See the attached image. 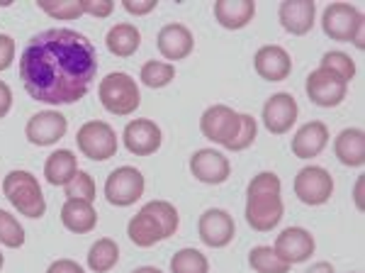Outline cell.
Masks as SVG:
<instances>
[{"instance_id": "1", "label": "cell", "mask_w": 365, "mask_h": 273, "mask_svg": "<svg viewBox=\"0 0 365 273\" xmlns=\"http://www.w3.org/2000/svg\"><path fill=\"white\" fill-rule=\"evenodd\" d=\"M98 51L86 34L54 27L34 34L20 54V79L29 98L46 105H73L91 91Z\"/></svg>"}, {"instance_id": "2", "label": "cell", "mask_w": 365, "mask_h": 273, "mask_svg": "<svg viewBox=\"0 0 365 273\" xmlns=\"http://www.w3.org/2000/svg\"><path fill=\"white\" fill-rule=\"evenodd\" d=\"M282 183L278 174L273 171H263V174L253 176V181L246 188V222L256 232H270L273 227H278L285 205L280 198Z\"/></svg>"}, {"instance_id": "3", "label": "cell", "mask_w": 365, "mask_h": 273, "mask_svg": "<svg viewBox=\"0 0 365 273\" xmlns=\"http://www.w3.org/2000/svg\"><path fill=\"white\" fill-rule=\"evenodd\" d=\"M3 193L22 217L39 219L46 212V200L39 181L29 171H10L3 178Z\"/></svg>"}, {"instance_id": "4", "label": "cell", "mask_w": 365, "mask_h": 273, "mask_svg": "<svg viewBox=\"0 0 365 273\" xmlns=\"http://www.w3.org/2000/svg\"><path fill=\"white\" fill-rule=\"evenodd\" d=\"M98 98L110 115H120V117L132 115L141 105V93L137 81L129 74H122V71H113V74H108L100 81Z\"/></svg>"}, {"instance_id": "5", "label": "cell", "mask_w": 365, "mask_h": 273, "mask_svg": "<svg viewBox=\"0 0 365 273\" xmlns=\"http://www.w3.org/2000/svg\"><path fill=\"white\" fill-rule=\"evenodd\" d=\"M322 29L334 41H353L363 49V13L351 3H331L322 15Z\"/></svg>"}, {"instance_id": "6", "label": "cell", "mask_w": 365, "mask_h": 273, "mask_svg": "<svg viewBox=\"0 0 365 273\" xmlns=\"http://www.w3.org/2000/svg\"><path fill=\"white\" fill-rule=\"evenodd\" d=\"M78 152L91 162H108L117 154V132L103 120H91L81 124L76 132Z\"/></svg>"}, {"instance_id": "7", "label": "cell", "mask_w": 365, "mask_h": 273, "mask_svg": "<svg viewBox=\"0 0 365 273\" xmlns=\"http://www.w3.org/2000/svg\"><path fill=\"white\" fill-rule=\"evenodd\" d=\"M144 174L134 166H120L105 181V198L115 207H129L144 195Z\"/></svg>"}, {"instance_id": "8", "label": "cell", "mask_w": 365, "mask_h": 273, "mask_svg": "<svg viewBox=\"0 0 365 273\" xmlns=\"http://www.w3.org/2000/svg\"><path fill=\"white\" fill-rule=\"evenodd\" d=\"M304 91H307L312 103L319 105V108H336V105H341L346 100L349 83L334 74V71L319 66L307 76Z\"/></svg>"}, {"instance_id": "9", "label": "cell", "mask_w": 365, "mask_h": 273, "mask_svg": "<svg viewBox=\"0 0 365 273\" xmlns=\"http://www.w3.org/2000/svg\"><path fill=\"white\" fill-rule=\"evenodd\" d=\"M292 188H295L299 203L317 207V205L329 203V198H331V193H334V178L327 169H322V166H304L295 176Z\"/></svg>"}, {"instance_id": "10", "label": "cell", "mask_w": 365, "mask_h": 273, "mask_svg": "<svg viewBox=\"0 0 365 273\" xmlns=\"http://www.w3.org/2000/svg\"><path fill=\"white\" fill-rule=\"evenodd\" d=\"M239 129V112H234L229 105H210L207 110L200 117V132L205 139L222 144L227 149L229 142L234 139Z\"/></svg>"}, {"instance_id": "11", "label": "cell", "mask_w": 365, "mask_h": 273, "mask_svg": "<svg viewBox=\"0 0 365 273\" xmlns=\"http://www.w3.org/2000/svg\"><path fill=\"white\" fill-rule=\"evenodd\" d=\"M197 234L202 239V244L212 249H222L232 244L234 234H237V224H234V217L227 210L210 207L197 219Z\"/></svg>"}, {"instance_id": "12", "label": "cell", "mask_w": 365, "mask_h": 273, "mask_svg": "<svg viewBox=\"0 0 365 273\" xmlns=\"http://www.w3.org/2000/svg\"><path fill=\"white\" fill-rule=\"evenodd\" d=\"M317 249V242L312 237L309 229L304 227H287L275 237V244L273 252L285 261L287 266H295V264H304Z\"/></svg>"}, {"instance_id": "13", "label": "cell", "mask_w": 365, "mask_h": 273, "mask_svg": "<svg viewBox=\"0 0 365 273\" xmlns=\"http://www.w3.org/2000/svg\"><path fill=\"white\" fill-rule=\"evenodd\" d=\"M122 142H125L127 152L134 157H151L161 149V127L149 120V117H141V120H132L122 132Z\"/></svg>"}, {"instance_id": "14", "label": "cell", "mask_w": 365, "mask_h": 273, "mask_svg": "<svg viewBox=\"0 0 365 273\" xmlns=\"http://www.w3.org/2000/svg\"><path fill=\"white\" fill-rule=\"evenodd\" d=\"M66 129H68V120L61 112L44 110L27 120L25 136L29 139V144H34V147H51V144H56L58 139H63Z\"/></svg>"}, {"instance_id": "15", "label": "cell", "mask_w": 365, "mask_h": 273, "mask_svg": "<svg viewBox=\"0 0 365 273\" xmlns=\"http://www.w3.org/2000/svg\"><path fill=\"white\" fill-rule=\"evenodd\" d=\"M297 100L290 93H275L263 105V124L270 134H285L297 122Z\"/></svg>"}, {"instance_id": "16", "label": "cell", "mask_w": 365, "mask_h": 273, "mask_svg": "<svg viewBox=\"0 0 365 273\" xmlns=\"http://www.w3.org/2000/svg\"><path fill=\"white\" fill-rule=\"evenodd\" d=\"M190 174L197 178L200 183L207 186H222L232 174V164L225 154L215 149H197L190 157Z\"/></svg>"}, {"instance_id": "17", "label": "cell", "mask_w": 365, "mask_h": 273, "mask_svg": "<svg viewBox=\"0 0 365 273\" xmlns=\"http://www.w3.org/2000/svg\"><path fill=\"white\" fill-rule=\"evenodd\" d=\"M253 69L263 81L280 83L292 74V59L282 46L278 44H266L256 51L253 56Z\"/></svg>"}, {"instance_id": "18", "label": "cell", "mask_w": 365, "mask_h": 273, "mask_svg": "<svg viewBox=\"0 0 365 273\" xmlns=\"http://www.w3.org/2000/svg\"><path fill=\"white\" fill-rule=\"evenodd\" d=\"M156 44L161 56L168 59V61H182V59H187L192 54V49H195L192 32L185 25H180V22H170V25L161 27Z\"/></svg>"}, {"instance_id": "19", "label": "cell", "mask_w": 365, "mask_h": 273, "mask_svg": "<svg viewBox=\"0 0 365 273\" xmlns=\"http://www.w3.org/2000/svg\"><path fill=\"white\" fill-rule=\"evenodd\" d=\"M278 17L285 32L295 34V37H304L314 27L317 5L312 0H282L278 8Z\"/></svg>"}, {"instance_id": "20", "label": "cell", "mask_w": 365, "mask_h": 273, "mask_svg": "<svg viewBox=\"0 0 365 273\" xmlns=\"http://www.w3.org/2000/svg\"><path fill=\"white\" fill-rule=\"evenodd\" d=\"M329 127L322 120H312L297 129L292 136V154L297 159H314L327 149Z\"/></svg>"}, {"instance_id": "21", "label": "cell", "mask_w": 365, "mask_h": 273, "mask_svg": "<svg viewBox=\"0 0 365 273\" xmlns=\"http://www.w3.org/2000/svg\"><path fill=\"white\" fill-rule=\"evenodd\" d=\"M334 154L344 166H363L365 164V132L361 127H346L334 139Z\"/></svg>"}, {"instance_id": "22", "label": "cell", "mask_w": 365, "mask_h": 273, "mask_svg": "<svg viewBox=\"0 0 365 273\" xmlns=\"http://www.w3.org/2000/svg\"><path fill=\"white\" fill-rule=\"evenodd\" d=\"M256 15L253 0H217L215 20L225 29H244Z\"/></svg>"}, {"instance_id": "23", "label": "cell", "mask_w": 365, "mask_h": 273, "mask_svg": "<svg viewBox=\"0 0 365 273\" xmlns=\"http://www.w3.org/2000/svg\"><path fill=\"white\" fill-rule=\"evenodd\" d=\"M61 224L73 234H88L96 229L98 212L93 203L86 200H66L61 207Z\"/></svg>"}, {"instance_id": "24", "label": "cell", "mask_w": 365, "mask_h": 273, "mask_svg": "<svg viewBox=\"0 0 365 273\" xmlns=\"http://www.w3.org/2000/svg\"><path fill=\"white\" fill-rule=\"evenodd\" d=\"M127 237H129V239H132L137 247H141V249H149V247H154L156 242H163V239H166V234H163L161 224H158L156 219L144 210V207H141L137 215L129 219V224H127Z\"/></svg>"}, {"instance_id": "25", "label": "cell", "mask_w": 365, "mask_h": 273, "mask_svg": "<svg viewBox=\"0 0 365 273\" xmlns=\"http://www.w3.org/2000/svg\"><path fill=\"white\" fill-rule=\"evenodd\" d=\"M105 44H108L110 54L127 59V56L137 54V49L141 46V32L132 22H120V25L110 27L108 37H105Z\"/></svg>"}, {"instance_id": "26", "label": "cell", "mask_w": 365, "mask_h": 273, "mask_svg": "<svg viewBox=\"0 0 365 273\" xmlns=\"http://www.w3.org/2000/svg\"><path fill=\"white\" fill-rule=\"evenodd\" d=\"M76 174H78V159L71 149H58L46 157L44 178L51 186H66Z\"/></svg>"}, {"instance_id": "27", "label": "cell", "mask_w": 365, "mask_h": 273, "mask_svg": "<svg viewBox=\"0 0 365 273\" xmlns=\"http://www.w3.org/2000/svg\"><path fill=\"white\" fill-rule=\"evenodd\" d=\"M120 261V247H117L115 239L110 237H103L96 244L88 249V269L93 273H108L113 271Z\"/></svg>"}, {"instance_id": "28", "label": "cell", "mask_w": 365, "mask_h": 273, "mask_svg": "<svg viewBox=\"0 0 365 273\" xmlns=\"http://www.w3.org/2000/svg\"><path fill=\"white\" fill-rule=\"evenodd\" d=\"M249 266L256 273H287L292 266H287L278 254L273 252V247H256L249 254Z\"/></svg>"}, {"instance_id": "29", "label": "cell", "mask_w": 365, "mask_h": 273, "mask_svg": "<svg viewBox=\"0 0 365 273\" xmlns=\"http://www.w3.org/2000/svg\"><path fill=\"white\" fill-rule=\"evenodd\" d=\"M170 273H210V261L197 249H180L170 259Z\"/></svg>"}, {"instance_id": "30", "label": "cell", "mask_w": 365, "mask_h": 273, "mask_svg": "<svg viewBox=\"0 0 365 273\" xmlns=\"http://www.w3.org/2000/svg\"><path fill=\"white\" fill-rule=\"evenodd\" d=\"M144 210L161 224L166 239L175 234V229H178V224H180V217H178V210H175L173 203H168V200H151V203L144 205Z\"/></svg>"}, {"instance_id": "31", "label": "cell", "mask_w": 365, "mask_h": 273, "mask_svg": "<svg viewBox=\"0 0 365 273\" xmlns=\"http://www.w3.org/2000/svg\"><path fill=\"white\" fill-rule=\"evenodd\" d=\"M139 79L149 88H166L175 79V66L168 61H146L141 66Z\"/></svg>"}, {"instance_id": "32", "label": "cell", "mask_w": 365, "mask_h": 273, "mask_svg": "<svg viewBox=\"0 0 365 273\" xmlns=\"http://www.w3.org/2000/svg\"><path fill=\"white\" fill-rule=\"evenodd\" d=\"M39 10H44L49 17L54 20H63V22H71V20H78L83 15L81 10V0H39Z\"/></svg>"}, {"instance_id": "33", "label": "cell", "mask_w": 365, "mask_h": 273, "mask_svg": "<svg viewBox=\"0 0 365 273\" xmlns=\"http://www.w3.org/2000/svg\"><path fill=\"white\" fill-rule=\"evenodd\" d=\"M0 244L8 249H20L25 244V229L20 219L5 210H0Z\"/></svg>"}, {"instance_id": "34", "label": "cell", "mask_w": 365, "mask_h": 273, "mask_svg": "<svg viewBox=\"0 0 365 273\" xmlns=\"http://www.w3.org/2000/svg\"><path fill=\"white\" fill-rule=\"evenodd\" d=\"M63 191H66V198L68 200H86V203H93L96 200V181H93V176L88 174V171H78L71 181L63 186Z\"/></svg>"}, {"instance_id": "35", "label": "cell", "mask_w": 365, "mask_h": 273, "mask_svg": "<svg viewBox=\"0 0 365 273\" xmlns=\"http://www.w3.org/2000/svg\"><path fill=\"white\" fill-rule=\"evenodd\" d=\"M258 134V122L253 120V115H246V112H239V129L234 134V139L229 142L227 149L229 152H244L256 142Z\"/></svg>"}, {"instance_id": "36", "label": "cell", "mask_w": 365, "mask_h": 273, "mask_svg": "<svg viewBox=\"0 0 365 273\" xmlns=\"http://www.w3.org/2000/svg\"><path fill=\"white\" fill-rule=\"evenodd\" d=\"M319 66L334 71V74L341 76L346 83L353 81V76H356V61H353L349 54H344V51H327V54L322 56Z\"/></svg>"}, {"instance_id": "37", "label": "cell", "mask_w": 365, "mask_h": 273, "mask_svg": "<svg viewBox=\"0 0 365 273\" xmlns=\"http://www.w3.org/2000/svg\"><path fill=\"white\" fill-rule=\"evenodd\" d=\"M81 10H83V15L110 17L115 10V0H81Z\"/></svg>"}, {"instance_id": "38", "label": "cell", "mask_w": 365, "mask_h": 273, "mask_svg": "<svg viewBox=\"0 0 365 273\" xmlns=\"http://www.w3.org/2000/svg\"><path fill=\"white\" fill-rule=\"evenodd\" d=\"M15 61V39L10 34H0V71L10 69Z\"/></svg>"}, {"instance_id": "39", "label": "cell", "mask_w": 365, "mask_h": 273, "mask_svg": "<svg viewBox=\"0 0 365 273\" xmlns=\"http://www.w3.org/2000/svg\"><path fill=\"white\" fill-rule=\"evenodd\" d=\"M156 0H122V8L127 10L129 15H149L151 10H156Z\"/></svg>"}, {"instance_id": "40", "label": "cell", "mask_w": 365, "mask_h": 273, "mask_svg": "<svg viewBox=\"0 0 365 273\" xmlns=\"http://www.w3.org/2000/svg\"><path fill=\"white\" fill-rule=\"evenodd\" d=\"M46 273H86L83 266L78 264V261L73 259H58L54 264L46 269Z\"/></svg>"}, {"instance_id": "41", "label": "cell", "mask_w": 365, "mask_h": 273, "mask_svg": "<svg viewBox=\"0 0 365 273\" xmlns=\"http://www.w3.org/2000/svg\"><path fill=\"white\" fill-rule=\"evenodd\" d=\"M10 108H13V91H10L8 83L0 81V120L8 115Z\"/></svg>"}, {"instance_id": "42", "label": "cell", "mask_w": 365, "mask_h": 273, "mask_svg": "<svg viewBox=\"0 0 365 273\" xmlns=\"http://www.w3.org/2000/svg\"><path fill=\"white\" fill-rule=\"evenodd\" d=\"M304 273H334V264L331 261H317Z\"/></svg>"}, {"instance_id": "43", "label": "cell", "mask_w": 365, "mask_h": 273, "mask_svg": "<svg viewBox=\"0 0 365 273\" xmlns=\"http://www.w3.org/2000/svg\"><path fill=\"white\" fill-rule=\"evenodd\" d=\"M363 178H365V176H358V181H356V191H353V195H356V205H358V210H363Z\"/></svg>"}, {"instance_id": "44", "label": "cell", "mask_w": 365, "mask_h": 273, "mask_svg": "<svg viewBox=\"0 0 365 273\" xmlns=\"http://www.w3.org/2000/svg\"><path fill=\"white\" fill-rule=\"evenodd\" d=\"M132 273H163V271L156 269V266H141V269H134Z\"/></svg>"}, {"instance_id": "45", "label": "cell", "mask_w": 365, "mask_h": 273, "mask_svg": "<svg viewBox=\"0 0 365 273\" xmlns=\"http://www.w3.org/2000/svg\"><path fill=\"white\" fill-rule=\"evenodd\" d=\"M3 264H5V259H3V254H0V269H3Z\"/></svg>"}]
</instances>
